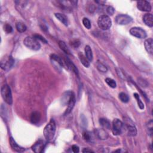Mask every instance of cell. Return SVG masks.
I'll return each mask as SVG.
<instances>
[{
    "label": "cell",
    "mask_w": 153,
    "mask_h": 153,
    "mask_svg": "<svg viewBox=\"0 0 153 153\" xmlns=\"http://www.w3.org/2000/svg\"><path fill=\"white\" fill-rule=\"evenodd\" d=\"M97 68L100 71V72H106V71H107V68L106 67V66L102 64V63L101 62H98L97 63Z\"/></svg>",
    "instance_id": "83f0119b"
},
{
    "label": "cell",
    "mask_w": 153,
    "mask_h": 153,
    "mask_svg": "<svg viewBox=\"0 0 153 153\" xmlns=\"http://www.w3.org/2000/svg\"><path fill=\"white\" fill-rule=\"evenodd\" d=\"M55 17L59 20V21L62 22L64 25L65 26H68L69 24V21H68V19L65 15L62 14V13H55Z\"/></svg>",
    "instance_id": "e0dca14e"
},
{
    "label": "cell",
    "mask_w": 153,
    "mask_h": 153,
    "mask_svg": "<svg viewBox=\"0 0 153 153\" xmlns=\"http://www.w3.org/2000/svg\"><path fill=\"white\" fill-rule=\"evenodd\" d=\"M85 51V56L88 59L89 61L90 62L93 61V59H94V55H93L92 50L90 48L89 45H86L84 49Z\"/></svg>",
    "instance_id": "44dd1931"
},
{
    "label": "cell",
    "mask_w": 153,
    "mask_h": 153,
    "mask_svg": "<svg viewBox=\"0 0 153 153\" xmlns=\"http://www.w3.org/2000/svg\"><path fill=\"white\" fill-rule=\"evenodd\" d=\"M56 126L55 122L54 121V120L51 119L44 129L43 134L46 140L50 141L54 138L56 132Z\"/></svg>",
    "instance_id": "6da1fadb"
},
{
    "label": "cell",
    "mask_w": 153,
    "mask_h": 153,
    "mask_svg": "<svg viewBox=\"0 0 153 153\" xmlns=\"http://www.w3.org/2000/svg\"><path fill=\"white\" fill-rule=\"evenodd\" d=\"M118 97H119V99H120V101L123 103H128L129 101V96L123 92L120 93V94H119Z\"/></svg>",
    "instance_id": "484cf974"
},
{
    "label": "cell",
    "mask_w": 153,
    "mask_h": 153,
    "mask_svg": "<svg viewBox=\"0 0 153 153\" xmlns=\"http://www.w3.org/2000/svg\"><path fill=\"white\" fill-rule=\"evenodd\" d=\"M72 151L74 152L77 153V152H79L80 149H79V147H78L77 145H72Z\"/></svg>",
    "instance_id": "e575fe53"
},
{
    "label": "cell",
    "mask_w": 153,
    "mask_h": 153,
    "mask_svg": "<svg viewBox=\"0 0 153 153\" xmlns=\"http://www.w3.org/2000/svg\"><path fill=\"white\" fill-rule=\"evenodd\" d=\"M124 151H123V150H121V149H118V150H117L114 151V152H124Z\"/></svg>",
    "instance_id": "8d00e7d4"
},
{
    "label": "cell",
    "mask_w": 153,
    "mask_h": 153,
    "mask_svg": "<svg viewBox=\"0 0 153 153\" xmlns=\"http://www.w3.org/2000/svg\"><path fill=\"white\" fill-rule=\"evenodd\" d=\"M83 25L84 26V27L88 29H90L91 28V23H90V21H89V19L86 18V17H84L83 18Z\"/></svg>",
    "instance_id": "f1b7e54d"
},
{
    "label": "cell",
    "mask_w": 153,
    "mask_h": 153,
    "mask_svg": "<svg viewBox=\"0 0 153 153\" xmlns=\"http://www.w3.org/2000/svg\"><path fill=\"white\" fill-rule=\"evenodd\" d=\"M138 9L142 11L150 12L151 11V5L147 1H139L137 2Z\"/></svg>",
    "instance_id": "30bf717a"
},
{
    "label": "cell",
    "mask_w": 153,
    "mask_h": 153,
    "mask_svg": "<svg viewBox=\"0 0 153 153\" xmlns=\"http://www.w3.org/2000/svg\"><path fill=\"white\" fill-rule=\"evenodd\" d=\"M124 129V124L118 118H115L112 122V132L114 135H120Z\"/></svg>",
    "instance_id": "8992f818"
},
{
    "label": "cell",
    "mask_w": 153,
    "mask_h": 153,
    "mask_svg": "<svg viewBox=\"0 0 153 153\" xmlns=\"http://www.w3.org/2000/svg\"><path fill=\"white\" fill-rule=\"evenodd\" d=\"M71 45H72L74 47L76 48V47H78V46L80 45V41L78 40V39H75V40H73L71 43Z\"/></svg>",
    "instance_id": "836d02e7"
},
{
    "label": "cell",
    "mask_w": 153,
    "mask_h": 153,
    "mask_svg": "<svg viewBox=\"0 0 153 153\" xmlns=\"http://www.w3.org/2000/svg\"><path fill=\"white\" fill-rule=\"evenodd\" d=\"M105 82L110 86V88L112 89H114L116 88V86H117L116 82L113 79L110 78H106L105 79Z\"/></svg>",
    "instance_id": "d4e9b609"
},
{
    "label": "cell",
    "mask_w": 153,
    "mask_h": 153,
    "mask_svg": "<svg viewBox=\"0 0 153 153\" xmlns=\"http://www.w3.org/2000/svg\"><path fill=\"white\" fill-rule=\"evenodd\" d=\"M15 60L11 56H4L1 61L0 65L2 69L8 71H9L14 65Z\"/></svg>",
    "instance_id": "5b68a950"
},
{
    "label": "cell",
    "mask_w": 153,
    "mask_h": 153,
    "mask_svg": "<svg viewBox=\"0 0 153 153\" xmlns=\"http://www.w3.org/2000/svg\"><path fill=\"white\" fill-rule=\"evenodd\" d=\"M130 33L132 35L138 38L144 39L147 37V33L141 28L134 27L130 30Z\"/></svg>",
    "instance_id": "ba28073f"
},
{
    "label": "cell",
    "mask_w": 153,
    "mask_h": 153,
    "mask_svg": "<svg viewBox=\"0 0 153 153\" xmlns=\"http://www.w3.org/2000/svg\"><path fill=\"white\" fill-rule=\"evenodd\" d=\"M23 44L26 46V47H28V49L37 51L39 50L41 48V45L38 42L37 39H36L34 37H26L23 41Z\"/></svg>",
    "instance_id": "3957f363"
},
{
    "label": "cell",
    "mask_w": 153,
    "mask_h": 153,
    "mask_svg": "<svg viewBox=\"0 0 153 153\" xmlns=\"http://www.w3.org/2000/svg\"><path fill=\"white\" fill-rule=\"evenodd\" d=\"M78 57L80 59V61L82 62V63L86 68H89L90 66V61L88 60V59L86 57L83 53L82 52H80L78 53Z\"/></svg>",
    "instance_id": "ac0fdd59"
},
{
    "label": "cell",
    "mask_w": 153,
    "mask_h": 153,
    "mask_svg": "<svg viewBox=\"0 0 153 153\" xmlns=\"http://www.w3.org/2000/svg\"><path fill=\"white\" fill-rule=\"evenodd\" d=\"M41 119V114L40 113L35 111L32 113L31 116V122L33 124H37L38 123Z\"/></svg>",
    "instance_id": "d6986e66"
},
{
    "label": "cell",
    "mask_w": 153,
    "mask_h": 153,
    "mask_svg": "<svg viewBox=\"0 0 153 153\" xmlns=\"http://www.w3.org/2000/svg\"><path fill=\"white\" fill-rule=\"evenodd\" d=\"M114 9L111 6H109L107 7V9H106V12H107V13L108 15H114Z\"/></svg>",
    "instance_id": "d6a6232c"
},
{
    "label": "cell",
    "mask_w": 153,
    "mask_h": 153,
    "mask_svg": "<svg viewBox=\"0 0 153 153\" xmlns=\"http://www.w3.org/2000/svg\"><path fill=\"white\" fill-rule=\"evenodd\" d=\"M45 144L42 140H39L32 147V150L35 153H41L43 151Z\"/></svg>",
    "instance_id": "7c38bea8"
},
{
    "label": "cell",
    "mask_w": 153,
    "mask_h": 153,
    "mask_svg": "<svg viewBox=\"0 0 153 153\" xmlns=\"http://www.w3.org/2000/svg\"><path fill=\"white\" fill-rule=\"evenodd\" d=\"M124 120V126L126 128V130L128 132V134L129 136H135L137 134V130L135 127V124H134L130 119L128 118Z\"/></svg>",
    "instance_id": "52a82bcc"
},
{
    "label": "cell",
    "mask_w": 153,
    "mask_h": 153,
    "mask_svg": "<svg viewBox=\"0 0 153 153\" xmlns=\"http://www.w3.org/2000/svg\"><path fill=\"white\" fill-rule=\"evenodd\" d=\"M145 47L147 51L150 54H152L153 53V40L151 38H150L147 39H146L145 43Z\"/></svg>",
    "instance_id": "2e32d148"
},
{
    "label": "cell",
    "mask_w": 153,
    "mask_h": 153,
    "mask_svg": "<svg viewBox=\"0 0 153 153\" xmlns=\"http://www.w3.org/2000/svg\"><path fill=\"white\" fill-rule=\"evenodd\" d=\"M116 22L120 25H126L132 22V18L127 15H118L116 17Z\"/></svg>",
    "instance_id": "9c48e42d"
},
{
    "label": "cell",
    "mask_w": 153,
    "mask_h": 153,
    "mask_svg": "<svg viewBox=\"0 0 153 153\" xmlns=\"http://www.w3.org/2000/svg\"><path fill=\"white\" fill-rule=\"evenodd\" d=\"M34 38H35L36 39H37L38 41V40H40V41H41L42 42H43V43H45V44H47V40H46V39H45L44 37H43L42 36L39 35H35L34 36Z\"/></svg>",
    "instance_id": "1f68e13d"
},
{
    "label": "cell",
    "mask_w": 153,
    "mask_h": 153,
    "mask_svg": "<svg viewBox=\"0 0 153 153\" xmlns=\"http://www.w3.org/2000/svg\"><path fill=\"white\" fill-rule=\"evenodd\" d=\"M83 138L86 141H91V137H90V133L88 132H84L83 133Z\"/></svg>",
    "instance_id": "4dcf8cb0"
},
{
    "label": "cell",
    "mask_w": 153,
    "mask_h": 153,
    "mask_svg": "<svg viewBox=\"0 0 153 153\" xmlns=\"http://www.w3.org/2000/svg\"><path fill=\"white\" fill-rule=\"evenodd\" d=\"M58 44H59V47L61 48V49L62 51H63L65 53H66V54H67V55H71V51L69 50V49L68 47V46L66 45V43L64 41H59Z\"/></svg>",
    "instance_id": "7402d4cb"
},
{
    "label": "cell",
    "mask_w": 153,
    "mask_h": 153,
    "mask_svg": "<svg viewBox=\"0 0 153 153\" xmlns=\"http://www.w3.org/2000/svg\"><path fill=\"white\" fill-rule=\"evenodd\" d=\"M16 28L18 32L21 33L25 32L27 29L26 25L22 22H17L16 24Z\"/></svg>",
    "instance_id": "cb8c5ba5"
},
{
    "label": "cell",
    "mask_w": 153,
    "mask_h": 153,
    "mask_svg": "<svg viewBox=\"0 0 153 153\" xmlns=\"http://www.w3.org/2000/svg\"><path fill=\"white\" fill-rule=\"evenodd\" d=\"M98 25L100 29L102 30H108L111 27L112 21L108 16L102 15L98 18Z\"/></svg>",
    "instance_id": "277c9868"
},
{
    "label": "cell",
    "mask_w": 153,
    "mask_h": 153,
    "mask_svg": "<svg viewBox=\"0 0 153 153\" xmlns=\"http://www.w3.org/2000/svg\"><path fill=\"white\" fill-rule=\"evenodd\" d=\"M95 134L98 138L101 140H105L108 138V134L103 129H96L95 130Z\"/></svg>",
    "instance_id": "4fadbf2b"
},
{
    "label": "cell",
    "mask_w": 153,
    "mask_h": 153,
    "mask_svg": "<svg viewBox=\"0 0 153 153\" xmlns=\"http://www.w3.org/2000/svg\"><path fill=\"white\" fill-rule=\"evenodd\" d=\"M99 123L102 126L103 128L109 129L111 128L110 122L106 118H100L99 120Z\"/></svg>",
    "instance_id": "603a6c76"
},
{
    "label": "cell",
    "mask_w": 153,
    "mask_h": 153,
    "mask_svg": "<svg viewBox=\"0 0 153 153\" xmlns=\"http://www.w3.org/2000/svg\"><path fill=\"white\" fill-rule=\"evenodd\" d=\"M1 94L4 101L9 105L13 103V98L11 89L7 84H4L1 89Z\"/></svg>",
    "instance_id": "7a4b0ae2"
},
{
    "label": "cell",
    "mask_w": 153,
    "mask_h": 153,
    "mask_svg": "<svg viewBox=\"0 0 153 153\" xmlns=\"http://www.w3.org/2000/svg\"><path fill=\"white\" fill-rule=\"evenodd\" d=\"M10 146L11 148L16 151V152H24L25 149L22 147H21V146H19L17 143L15 141V139H13L12 137H10Z\"/></svg>",
    "instance_id": "5bb4252c"
},
{
    "label": "cell",
    "mask_w": 153,
    "mask_h": 153,
    "mask_svg": "<svg viewBox=\"0 0 153 153\" xmlns=\"http://www.w3.org/2000/svg\"><path fill=\"white\" fill-rule=\"evenodd\" d=\"M143 21L147 26H149V27H152V26H153L152 15L150 14V13L145 14L143 17Z\"/></svg>",
    "instance_id": "9a60e30c"
},
{
    "label": "cell",
    "mask_w": 153,
    "mask_h": 153,
    "mask_svg": "<svg viewBox=\"0 0 153 153\" xmlns=\"http://www.w3.org/2000/svg\"><path fill=\"white\" fill-rule=\"evenodd\" d=\"M4 31L6 32V33H7V34H10V33L12 32L13 31V28H12V26L8 24V23H7V24H5L4 25Z\"/></svg>",
    "instance_id": "f546056e"
},
{
    "label": "cell",
    "mask_w": 153,
    "mask_h": 153,
    "mask_svg": "<svg viewBox=\"0 0 153 153\" xmlns=\"http://www.w3.org/2000/svg\"><path fill=\"white\" fill-rule=\"evenodd\" d=\"M50 57L51 59L53 60V61H55L57 63H58L61 66H63V67H64V66H66L65 61H63V60L61 57H59V56L55 55V54H52V55H51Z\"/></svg>",
    "instance_id": "ffe728a7"
},
{
    "label": "cell",
    "mask_w": 153,
    "mask_h": 153,
    "mask_svg": "<svg viewBox=\"0 0 153 153\" xmlns=\"http://www.w3.org/2000/svg\"><path fill=\"white\" fill-rule=\"evenodd\" d=\"M83 152H94V151L91 150H89V148H84L83 150Z\"/></svg>",
    "instance_id": "d590c367"
},
{
    "label": "cell",
    "mask_w": 153,
    "mask_h": 153,
    "mask_svg": "<svg viewBox=\"0 0 153 153\" xmlns=\"http://www.w3.org/2000/svg\"><path fill=\"white\" fill-rule=\"evenodd\" d=\"M134 95L135 98H136V99L137 100V102H138V105L139 106V107L140 108L141 110H143L144 108V105L142 103V102L141 101L140 97H139V95L138 94H136V93H135V94H134Z\"/></svg>",
    "instance_id": "4316f807"
},
{
    "label": "cell",
    "mask_w": 153,
    "mask_h": 153,
    "mask_svg": "<svg viewBox=\"0 0 153 153\" xmlns=\"http://www.w3.org/2000/svg\"><path fill=\"white\" fill-rule=\"evenodd\" d=\"M75 104V95L73 92H72V94L71 95V97L69 98V100L67 104L68 105V107L66 108V110L65 112V114H68L69 113L71 112V111L72 110V109L74 108V105Z\"/></svg>",
    "instance_id": "8fae6325"
}]
</instances>
